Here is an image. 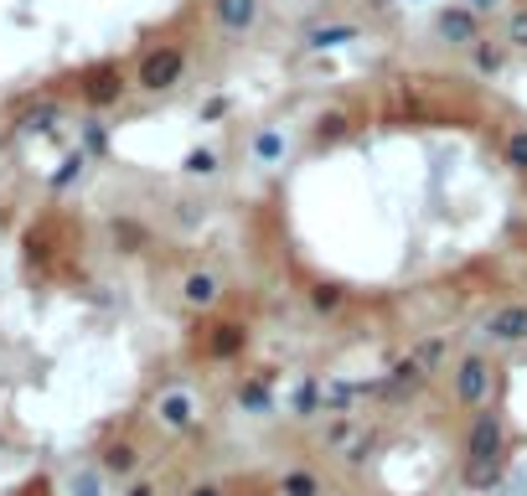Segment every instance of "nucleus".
Listing matches in <instances>:
<instances>
[{
    "mask_svg": "<svg viewBox=\"0 0 527 496\" xmlns=\"http://www.w3.org/2000/svg\"><path fill=\"white\" fill-rule=\"evenodd\" d=\"M186 496H223V486H192Z\"/></svg>",
    "mask_w": 527,
    "mask_h": 496,
    "instance_id": "obj_32",
    "label": "nucleus"
},
{
    "mask_svg": "<svg viewBox=\"0 0 527 496\" xmlns=\"http://www.w3.org/2000/svg\"><path fill=\"white\" fill-rule=\"evenodd\" d=\"M233 398H238L243 414H259V419L274 414V383H269V372H259V378H243Z\"/></svg>",
    "mask_w": 527,
    "mask_h": 496,
    "instance_id": "obj_12",
    "label": "nucleus"
},
{
    "mask_svg": "<svg viewBox=\"0 0 527 496\" xmlns=\"http://www.w3.org/2000/svg\"><path fill=\"white\" fill-rule=\"evenodd\" d=\"M181 78H186V47H176V42L150 47V52L140 57V73H135V83H140L145 93H171Z\"/></svg>",
    "mask_w": 527,
    "mask_h": 496,
    "instance_id": "obj_2",
    "label": "nucleus"
},
{
    "mask_svg": "<svg viewBox=\"0 0 527 496\" xmlns=\"http://www.w3.org/2000/svg\"><path fill=\"white\" fill-rule=\"evenodd\" d=\"M341 300H347V290H341V285H316V290H310V305H316L321 316H331V310H341Z\"/></svg>",
    "mask_w": 527,
    "mask_h": 496,
    "instance_id": "obj_23",
    "label": "nucleus"
},
{
    "mask_svg": "<svg viewBox=\"0 0 527 496\" xmlns=\"http://www.w3.org/2000/svg\"><path fill=\"white\" fill-rule=\"evenodd\" d=\"M486 336H491V347H522L527 341V305L522 300L496 305L486 316Z\"/></svg>",
    "mask_w": 527,
    "mask_h": 496,
    "instance_id": "obj_6",
    "label": "nucleus"
},
{
    "mask_svg": "<svg viewBox=\"0 0 527 496\" xmlns=\"http://www.w3.org/2000/svg\"><path fill=\"white\" fill-rule=\"evenodd\" d=\"M197 414H202V403H197V393H192V388H166L161 398H155V424L171 429V434L192 429V424H197Z\"/></svg>",
    "mask_w": 527,
    "mask_h": 496,
    "instance_id": "obj_5",
    "label": "nucleus"
},
{
    "mask_svg": "<svg viewBox=\"0 0 527 496\" xmlns=\"http://www.w3.org/2000/svg\"><path fill=\"white\" fill-rule=\"evenodd\" d=\"M450 378H455V398L465 403V409H486V398H491V362L481 352L460 357Z\"/></svg>",
    "mask_w": 527,
    "mask_h": 496,
    "instance_id": "obj_4",
    "label": "nucleus"
},
{
    "mask_svg": "<svg viewBox=\"0 0 527 496\" xmlns=\"http://www.w3.org/2000/svg\"><path fill=\"white\" fill-rule=\"evenodd\" d=\"M393 6H398V0H367V11H372V16H383V11H393Z\"/></svg>",
    "mask_w": 527,
    "mask_h": 496,
    "instance_id": "obj_30",
    "label": "nucleus"
},
{
    "mask_svg": "<svg viewBox=\"0 0 527 496\" xmlns=\"http://www.w3.org/2000/svg\"><path fill=\"white\" fill-rule=\"evenodd\" d=\"M62 491L68 496H109V471L104 465H73V471L62 476Z\"/></svg>",
    "mask_w": 527,
    "mask_h": 496,
    "instance_id": "obj_14",
    "label": "nucleus"
},
{
    "mask_svg": "<svg viewBox=\"0 0 527 496\" xmlns=\"http://www.w3.org/2000/svg\"><path fill=\"white\" fill-rule=\"evenodd\" d=\"M502 471H507V424H502V414L481 409L471 419V434H465V481L486 491L502 481Z\"/></svg>",
    "mask_w": 527,
    "mask_h": 496,
    "instance_id": "obj_1",
    "label": "nucleus"
},
{
    "mask_svg": "<svg viewBox=\"0 0 527 496\" xmlns=\"http://www.w3.org/2000/svg\"><path fill=\"white\" fill-rule=\"evenodd\" d=\"M507 47L527 52V6H517V11L507 16Z\"/></svg>",
    "mask_w": 527,
    "mask_h": 496,
    "instance_id": "obj_25",
    "label": "nucleus"
},
{
    "mask_svg": "<svg viewBox=\"0 0 527 496\" xmlns=\"http://www.w3.org/2000/svg\"><path fill=\"white\" fill-rule=\"evenodd\" d=\"M367 450H372V434H367V440H352L341 460H347V465H362V460H367Z\"/></svg>",
    "mask_w": 527,
    "mask_h": 496,
    "instance_id": "obj_27",
    "label": "nucleus"
},
{
    "mask_svg": "<svg viewBox=\"0 0 527 496\" xmlns=\"http://www.w3.org/2000/svg\"><path fill=\"white\" fill-rule=\"evenodd\" d=\"M264 16V0H212V21L228 31V37H248Z\"/></svg>",
    "mask_w": 527,
    "mask_h": 496,
    "instance_id": "obj_8",
    "label": "nucleus"
},
{
    "mask_svg": "<svg viewBox=\"0 0 527 496\" xmlns=\"http://www.w3.org/2000/svg\"><path fill=\"white\" fill-rule=\"evenodd\" d=\"M347 135H352V119L341 109H326V114H316V124H310V140L316 145H341Z\"/></svg>",
    "mask_w": 527,
    "mask_h": 496,
    "instance_id": "obj_16",
    "label": "nucleus"
},
{
    "mask_svg": "<svg viewBox=\"0 0 527 496\" xmlns=\"http://www.w3.org/2000/svg\"><path fill=\"white\" fill-rule=\"evenodd\" d=\"M104 145H109V130H104V124H99V119L83 124V150H88V155H99Z\"/></svg>",
    "mask_w": 527,
    "mask_h": 496,
    "instance_id": "obj_26",
    "label": "nucleus"
},
{
    "mask_svg": "<svg viewBox=\"0 0 527 496\" xmlns=\"http://www.w3.org/2000/svg\"><path fill=\"white\" fill-rule=\"evenodd\" d=\"M124 496H155V486H150V481H135V486L124 491Z\"/></svg>",
    "mask_w": 527,
    "mask_h": 496,
    "instance_id": "obj_31",
    "label": "nucleus"
},
{
    "mask_svg": "<svg viewBox=\"0 0 527 496\" xmlns=\"http://www.w3.org/2000/svg\"><path fill=\"white\" fill-rule=\"evenodd\" d=\"M99 465H104V471H109V476H130V471H135V465H140V450L119 440V445H109V450H104V460H99Z\"/></svg>",
    "mask_w": 527,
    "mask_h": 496,
    "instance_id": "obj_19",
    "label": "nucleus"
},
{
    "mask_svg": "<svg viewBox=\"0 0 527 496\" xmlns=\"http://www.w3.org/2000/svg\"><path fill=\"white\" fill-rule=\"evenodd\" d=\"M248 347V331H243V321H217L212 331H207V357H238Z\"/></svg>",
    "mask_w": 527,
    "mask_h": 496,
    "instance_id": "obj_13",
    "label": "nucleus"
},
{
    "mask_svg": "<svg viewBox=\"0 0 527 496\" xmlns=\"http://www.w3.org/2000/svg\"><path fill=\"white\" fill-rule=\"evenodd\" d=\"M347 42H362V26H352V21H321V26L305 31V52H336Z\"/></svg>",
    "mask_w": 527,
    "mask_h": 496,
    "instance_id": "obj_10",
    "label": "nucleus"
},
{
    "mask_svg": "<svg viewBox=\"0 0 527 496\" xmlns=\"http://www.w3.org/2000/svg\"><path fill=\"white\" fill-rule=\"evenodd\" d=\"M181 300L192 305V310H212L217 300H223V279H217L212 269H192L181 279Z\"/></svg>",
    "mask_w": 527,
    "mask_h": 496,
    "instance_id": "obj_11",
    "label": "nucleus"
},
{
    "mask_svg": "<svg viewBox=\"0 0 527 496\" xmlns=\"http://www.w3.org/2000/svg\"><path fill=\"white\" fill-rule=\"evenodd\" d=\"M83 166H88V150H73L68 161H62V171H52V186H57V192H62V186H73L83 176Z\"/></svg>",
    "mask_w": 527,
    "mask_h": 496,
    "instance_id": "obj_22",
    "label": "nucleus"
},
{
    "mask_svg": "<svg viewBox=\"0 0 527 496\" xmlns=\"http://www.w3.org/2000/svg\"><path fill=\"white\" fill-rule=\"evenodd\" d=\"M481 21L486 16H476L465 0H440V6H434V37H440L445 47H465V52H471L481 42Z\"/></svg>",
    "mask_w": 527,
    "mask_h": 496,
    "instance_id": "obj_3",
    "label": "nucleus"
},
{
    "mask_svg": "<svg viewBox=\"0 0 527 496\" xmlns=\"http://www.w3.org/2000/svg\"><path fill=\"white\" fill-rule=\"evenodd\" d=\"M285 155H290V130L285 124H259L254 135H248V161L274 171V166H285Z\"/></svg>",
    "mask_w": 527,
    "mask_h": 496,
    "instance_id": "obj_7",
    "label": "nucleus"
},
{
    "mask_svg": "<svg viewBox=\"0 0 527 496\" xmlns=\"http://www.w3.org/2000/svg\"><path fill=\"white\" fill-rule=\"evenodd\" d=\"M124 73L114 68V62H104V68H93L88 78H83V99L93 104V109H109V104H119L124 99Z\"/></svg>",
    "mask_w": 527,
    "mask_h": 496,
    "instance_id": "obj_9",
    "label": "nucleus"
},
{
    "mask_svg": "<svg viewBox=\"0 0 527 496\" xmlns=\"http://www.w3.org/2000/svg\"><path fill=\"white\" fill-rule=\"evenodd\" d=\"M321 403H326V388H321L316 378H305V383L290 393V414H295V419H316Z\"/></svg>",
    "mask_w": 527,
    "mask_h": 496,
    "instance_id": "obj_17",
    "label": "nucleus"
},
{
    "mask_svg": "<svg viewBox=\"0 0 527 496\" xmlns=\"http://www.w3.org/2000/svg\"><path fill=\"white\" fill-rule=\"evenodd\" d=\"M217 171H223V155H217L212 145H192L181 155V176H192V181H212Z\"/></svg>",
    "mask_w": 527,
    "mask_h": 496,
    "instance_id": "obj_15",
    "label": "nucleus"
},
{
    "mask_svg": "<svg viewBox=\"0 0 527 496\" xmlns=\"http://www.w3.org/2000/svg\"><path fill=\"white\" fill-rule=\"evenodd\" d=\"M398 6H414V11H424V6H440V0H398Z\"/></svg>",
    "mask_w": 527,
    "mask_h": 496,
    "instance_id": "obj_33",
    "label": "nucleus"
},
{
    "mask_svg": "<svg viewBox=\"0 0 527 496\" xmlns=\"http://www.w3.org/2000/svg\"><path fill=\"white\" fill-rule=\"evenodd\" d=\"M57 119H62V114H57V104H42V109H31V114L21 119V130H26V135H42V130H52Z\"/></svg>",
    "mask_w": 527,
    "mask_h": 496,
    "instance_id": "obj_24",
    "label": "nucleus"
},
{
    "mask_svg": "<svg viewBox=\"0 0 527 496\" xmlns=\"http://www.w3.org/2000/svg\"><path fill=\"white\" fill-rule=\"evenodd\" d=\"M465 6H471L476 16H496V11H502V6H507V0H465Z\"/></svg>",
    "mask_w": 527,
    "mask_h": 496,
    "instance_id": "obj_29",
    "label": "nucleus"
},
{
    "mask_svg": "<svg viewBox=\"0 0 527 496\" xmlns=\"http://www.w3.org/2000/svg\"><path fill=\"white\" fill-rule=\"evenodd\" d=\"M440 352H445V341H424V347H419L414 357H419V362L429 367V362H440Z\"/></svg>",
    "mask_w": 527,
    "mask_h": 496,
    "instance_id": "obj_28",
    "label": "nucleus"
},
{
    "mask_svg": "<svg viewBox=\"0 0 527 496\" xmlns=\"http://www.w3.org/2000/svg\"><path fill=\"white\" fill-rule=\"evenodd\" d=\"M279 491H285V496H321V481L310 471H290L285 481H279Z\"/></svg>",
    "mask_w": 527,
    "mask_h": 496,
    "instance_id": "obj_21",
    "label": "nucleus"
},
{
    "mask_svg": "<svg viewBox=\"0 0 527 496\" xmlns=\"http://www.w3.org/2000/svg\"><path fill=\"white\" fill-rule=\"evenodd\" d=\"M471 62H476V73H481V78H496V73L507 68V52H502V47H491V42L481 37V42L471 47Z\"/></svg>",
    "mask_w": 527,
    "mask_h": 496,
    "instance_id": "obj_20",
    "label": "nucleus"
},
{
    "mask_svg": "<svg viewBox=\"0 0 527 496\" xmlns=\"http://www.w3.org/2000/svg\"><path fill=\"white\" fill-rule=\"evenodd\" d=\"M502 161H507L517 176H527V124H512V130H507V140H502Z\"/></svg>",
    "mask_w": 527,
    "mask_h": 496,
    "instance_id": "obj_18",
    "label": "nucleus"
}]
</instances>
